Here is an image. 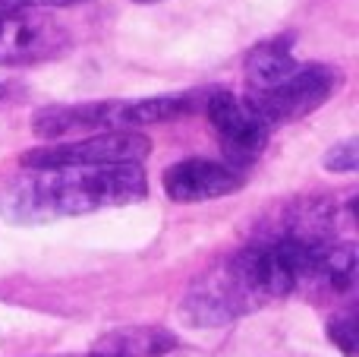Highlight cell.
<instances>
[{
  "label": "cell",
  "instance_id": "obj_16",
  "mask_svg": "<svg viewBox=\"0 0 359 357\" xmlns=\"http://www.w3.org/2000/svg\"><path fill=\"white\" fill-rule=\"evenodd\" d=\"M60 357H86V354H60Z\"/></svg>",
  "mask_w": 359,
  "mask_h": 357
},
{
  "label": "cell",
  "instance_id": "obj_11",
  "mask_svg": "<svg viewBox=\"0 0 359 357\" xmlns=\"http://www.w3.org/2000/svg\"><path fill=\"white\" fill-rule=\"evenodd\" d=\"M356 285V247L353 244H325L316 269L312 291L316 294H347Z\"/></svg>",
  "mask_w": 359,
  "mask_h": 357
},
{
  "label": "cell",
  "instance_id": "obj_8",
  "mask_svg": "<svg viewBox=\"0 0 359 357\" xmlns=\"http://www.w3.org/2000/svg\"><path fill=\"white\" fill-rule=\"evenodd\" d=\"M243 187V177L227 162L211 158H186L164 171V193L174 202H208L230 196Z\"/></svg>",
  "mask_w": 359,
  "mask_h": 357
},
{
  "label": "cell",
  "instance_id": "obj_5",
  "mask_svg": "<svg viewBox=\"0 0 359 357\" xmlns=\"http://www.w3.org/2000/svg\"><path fill=\"white\" fill-rule=\"evenodd\" d=\"M202 114L208 117L230 168H246L265 152L271 126L249 108L243 95H233L227 89H211V92H205Z\"/></svg>",
  "mask_w": 359,
  "mask_h": 357
},
{
  "label": "cell",
  "instance_id": "obj_4",
  "mask_svg": "<svg viewBox=\"0 0 359 357\" xmlns=\"http://www.w3.org/2000/svg\"><path fill=\"white\" fill-rule=\"evenodd\" d=\"M151 152V139L139 130H104L79 139H57L54 145L29 149L19 164L25 171L38 168H76V164H142Z\"/></svg>",
  "mask_w": 359,
  "mask_h": 357
},
{
  "label": "cell",
  "instance_id": "obj_9",
  "mask_svg": "<svg viewBox=\"0 0 359 357\" xmlns=\"http://www.w3.org/2000/svg\"><path fill=\"white\" fill-rule=\"evenodd\" d=\"M177 348V335L161 326H126L107 332L86 357H161Z\"/></svg>",
  "mask_w": 359,
  "mask_h": 357
},
{
  "label": "cell",
  "instance_id": "obj_12",
  "mask_svg": "<svg viewBox=\"0 0 359 357\" xmlns=\"http://www.w3.org/2000/svg\"><path fill=\"white\" fill-rule=\"evenodd\" d=\"M328 339L347 357H356V313H337L328 320Z\"/></svg>",
  "mask_w": 359,
  "mask_h": 357
},
{
  "label": "cell",
  "instance_id": "obj_1",
  "mask_svg": "<svg viewBox=\"0 0 359 357\" xmlns=\"http://www.w3.org/2000/svg\"><path fill=\"white\" fill-rule=\"evenodd\" d=\"M325 244L297 234H265L205 272L180 310L189 326H227L259 307L312 291Z\"/></svg>",
  "mask_w": 359,
  "mask_h": 357
},
{
  "label": "cell",
  "instance_id": "obj_6",
  "mask_svg": "<svg viewBox=\"0 0 359 357\" xmlns=\"http://www.w3.org/2000/svg\"><path fill=\"white\" fill-rule=\"evenodd\" d=\"M69 35L38 10H0V67H29L60 57Z\"/></svg>",
  "mask_w": 359,
  "mask_h": 357
},
{
  "label": "cell",
  "instance_id": "obj_13",
  "mask_svg": "<svg viewBox=\"0 0 359 357\" xmlns=\"http://www.w3.org/2000/svg\"><path fill=\"white\" fill-rule=\"evenodd\" d=\"M325 168L337 171V174H353L359 168V143L356 139H347V143L334 145V149L325 155Z\"/></svg>",
  "mask_w": 359,
  "mask_h": 357
},
{
  "label": "cell",
  "instance_id": "obj_2",
  "mask_svg": "<svg viewBox=\"0 0 359 357\" xmlns=\"http://www.w3.org/2000/svg\"><path fill=\"white\" fill-rule=\"evenodd\" d=\"M149 181L142 164H76V168H38L13 181L0 196L4 219L16 225L88 215L145 200Z\"/></svg>",
  "mask_w": 359,
  "mask_h": 357
},
{
  "label": "cell",
  "instance_id": "obj_3",
  "mask_svg": "<svg viewBox=\"0 0 359 357\" xmlns=\"http://www.w3.org/2000/svg\"><path fill=\"white\" fill-rule=\"evenodd\" d=\"M341 82V70L328 67V63H297V70L284 76L278 86L265 89V92H246L243 98L268 126H280L318 111L337 92Z\"/></svg>",
  "mask_w": 359,
  "mask_h": 357
},
{
  "label": "cell",
  "instance_id": "obj_7",
  "mask_svg": "<svg viewBox=\"0 0 359 357\" xmlns=\"http://www.w3.org/2000/svg\"><path fill=\"white\" fill-rule=\"evenodd\" d=\"M126 126V101H82V105H50L32 117V133L41 139H73Z\"/></svg>",
  "mask_w": 359,
  "mask_h": 357
},
{
  "label": "cell",
  "instance_id": "obj_15",
  "mask_svg": "<svg viewBox=\"0 0 359 357\" xmlns=\"http://www.w3.org/2000/svg\"><path fill=\"white\" fill-rule=\"evenodd\" d=\"M136 4H158V0H136Z\"/></svg>",
  "mask_w": 359,
  "mask_h": 357
},
{
  "label": "cell",
  "instance_id": "obj_14",
  "mask_svg": "<svg viewBox=\"0 0 359 357\" xmlns=\"http://www.w3.org/2000/svg\"><path fill=\"white\" fill-rule=\"evenodd\" d=\"M88 0H0V10H48V6H76Z\"/></svg>",
  "mask_w": 359,
  "mask_h": 357
},
{
  "label": "cell",
  "instance_id": "obj_10",
  "mask_svg": "<svg viewBox=\"0 0 359 357\" xmlns=\"http://www.w3.org/2000/svg\"><path fill=\"white\" fill-rule=\"evenodd\" d=\"M297 57L290 51V38H271V41L255 44L243 60V76H246V92H265L278 86L284 76L297 70Z\"/></svg>",
  "mask_w": 359,
  "mask_h": 357
}]
</instances>
